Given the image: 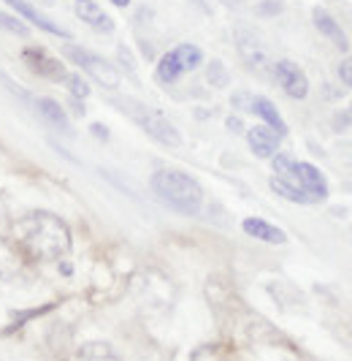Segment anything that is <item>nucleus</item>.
I'll list each match as a JSON object with an SVG mask.
<instances>
[{
    "label": "nucleus",
    "mask_w": 352,
    "mask_h": 361,
    "mask_svg": "<svg viewBox=\"0 0 352 361\" xmlns=\"http://www.w3.org/2000/svg\"><path fill=\"white\" fill-rule=\"evenodd\" d=\"M206 76H209V82L214 87H225L228 85V71H225V66L220 60H211L209 68H206Z\"/></svg>",
    "instance_id": "5701e85b"
},
{
    "label": "nucleus",
    "mask_w": 352,
    "mask_h": 361,
    "mask_svg": "<svg viewBox=\"0 0 352 361\" xmlns=\"http://www.w3.org/2000/svg\"><path fill=\"white\" fill-rule=\"evenodd\" d=\"M11 236H14L19 253L27 261H41V264H57L68 258L73 247L68 223L54 212H44V209L17 217L11 223Z\"/></svg>",
    "instance_id": "f257e3e1"
},
{
    "label": "nucleus",
    "mask_w": 352,
    "mask_h": 361,
    "mask_svg": "<svg viewBox=\"0 0 352 361\" xmlns=\"http://www.w3.org/2000/svg\"><path fill=\"white\" fill-rule=\"evenodd\" d=\"M171 54H174L176 66H179L182 73L195 71V68L203 63V52H201L195 44H179L176 49H171Z\"/></svg>",
    "instance_id": "f3484780"
},
{
    "label": "nucleus",
    "mask_w": 352,
    "mask_h": 361,
    "mask_svg": "<svg viewBox=\"0 0 352 361\" xmlns=\"http://www.w3.org/2000/svg\"><path fill=\"white\" fill-rule=\"evenodd\" d=\"M152 190L168 209L179 215L193 217L203 207V188L184 171L176 169H160L152 174Z\"/></svg>",
    "instance_id": "f03ea898"
},
{
    "label": "nucleus",
    "mask_w": 352,
    "mask_h": 361,
    "mask_svg": "<svg viewBox=\"0 0 352 361\" xmlns=\"http://www.w3.org/2000/svg\"><path fill=\"white\" fill-rule=\"evenodd\" d=\"M65 85H68L73 101H82V98H87L89 95V85L82 79V76H76V73H68V76H65Z\"/></svg>",
    "instance_id": "4be33fe9"
},
{
    "label": "nucleus",
    "mask_w": 352,
    "mask_h": 361,
    "mask_svg": "<svg viewBox=\"0 0 352 361\" xmlns=\"http://www.w3.org/2000/svg\"><path fill=\"white\" fill-rule=\"evenodd\" d=\"M260 11H279V6H277V3H265Z\"/></svg>",
    "instance_id": "a878e982"
},
{
    "label": "nucleus",
    "mask_w": 352,
    "mask_h": 361,
    "mask_svg": "<svg viewBox=\"0 0 352 361\" xmlns=\"http://www.w3.org/2000/svg\"><path fill=\"white\" fill-rule=\"evenodd\" d=\"M63 54L68 57L70 63H76L84 73H89L98 85H103L106 90H117V87H120V71H117L108 60L92 54L89 49H84V47H76V44H65V47H63Z\"/></svg>",
    "instance_id": "20e7f679"
},
{
    "label": "nucleus",
    "mask_w": 352,
    "mask_h": 361,
    "mask_svg": "<svg viewBox=\"0 0 352 361\" xmlns=\"http://www.w3.org/2000/svg\"><path fill=\"white\" fill-rule=\"evenodd\" d=\"M312 19H315L317 30H320L325 38H331V41H334L336 49H341V52H347V49H350V41H347V36H344V30L339 27V22H336L328 11L315 8V11H312Z\"/></svg>",
    "instance_id": "4468645a"
},
{
    "label": "nucleus",
    "mask_w": 352,
    "mask_h": 361,
    "mask_svg": "<svg viewBox=\"0 0 352 361\" xmlns=\"http://www.w3.org/2000/svg\"><path fill=\"white\" fill-rule=\"evenodd\" d=\"M6 6H11V11H17L19 17H25L27 22H33L38 30H44V33H52V36H60V38H70V33L65 27H60L54 19H49L44 11H38L33 3H27V0H3Z\"/></svg>",
    "instance_id": "9d476101"
},
{
    "label": "nucleus",
    "mask_w": 352,
    "mask_h": 361,
    "mask_svg": "<svg viewBox=\"0 0 352 361\" xmlns=\"http://www.w3.org/2000/svg\"><path fill=\"white\" fill-rule=\"evenodd\" d=\"M271 190H274V193H279L282 199L293 201V204H315V201L309 199L306 193H301V190H296L293 185H287V182L279 180V177H274V180H271Z\"/></svg>",
    "instance_id": "6ab92c4d"
},
{
    "label": "nucleus",
    "mask_w": 352,
    "mask_h": 361,
    "mask_svg": "<svg viewBox=\"0 0 352 361\" xmlns=\"http://www.w3.org/2000/svg\"><path fill=\"white\" fill-rule=\"evenodd\" d=\"M0 27L8 30V33H14V36H22V38L30 36V27L17 14H11V11H0Z\"/></svg>",
    "instance_id": "412c9836"
},
{
    "label": "nucleus",
    "mask_w": 352,
    "mask_h": 361,
    "mask_svg": "<svg viewBox=\"0 0 352 361\" xmlns=\"http://www.w3.org/2000/svg\"><path fill=\"white\" fill-rule=\"evenodd\" d=\"M241 228H244L246 236L268 242V245H284V242H287L284 231L277 228V226H271V223H265L263 217H246L244 223H241Z\"/></svg>",
    "instance_id": "ddd939ff"
},
{
    "label": "nucleus",
    "mask_w": 352,
    "mask_h": 361,
    "mask_svg": "<svg viewBox=\"0 0 352 361\" xmlns=\"http://www.w3.org/2000/svg\"><path fill=\"white\" fill-rule=\"evenodd\" d=\"M76 17L98 33H111L114 30V19L108 17L95 0H76Z\"/></svg>",
    "instance_id": "9b49d317"
},
{
    "label": "nucleus",
    "mask_w": 352,
    "mask_h": 361,
    "mask_svg": "<svg viewBox=\"0 0 352 361\" xmlns=\"http://www.w3.org/2000/svg\"><path fill=\"white\" fill-rule=\"evenodd\" d=\"M236 49L241 54V60L246 63V68L252 73H260V76H268L274 73V63L268 57V49L260 41V36L249 27H239L236 30Z\"/></svg>",
    "instance_id": "39448f33"
},
{
    "label": "nucleus",
    "mask_w": 352,
    "mask_h": 361,
    "mask_svg": "<svg viewBox=\"0 0 352 361\" xmlns=\"http://www.w3.org/2000/svg\"><path fill=\"white\" fill-rule=\"evenodd\" d=\"M339 76H341V82H344L347 87H352V57H347V60L339 66Z\"/></svg>",
    "instance_id": "b1692460"
},
{
    "label": "nucleus",
    "mask_w": 352,
    "mask_h": 361,
    "mask_svg": "<svg viewBox=\"0 0 352 361\" xmlns=\"http://www.w3.org/2000/svg\"><path fill=\"white\" fill-rule=\"evenodd\" d=\"M35 111L57 130H68V117H65V109L60 106L52 98H35Z\"/></svg>",
    "instance_id": "dca6fc26"
},
{
    "label": "nucleus",
    "mask_w": 352,
    "mask_h": 361,
    "mask_svg": "<svg viewBox=\"0 0 352 361\" xmlns=\"http://www.w3.org/2000/svg\"><path fill=\"white\" fill-rule=\"evenodd\" d=\"M246 142H249V149H252L258 158H274V155H277V149H279V136L265 126L249 128Z\"/></svg>",
    "instance_id": "f8f14e48"
},
{
    "label": "nucleus",
    "mask_w": 352,
    "mask_h": 361,
    "mask_svg": "<svg viewBox=\"0 0 352 361\" xmlns=\"http://www.w3.org/2000/svg\"><path fill=\"white\" fill-rule=\"evenodd\" d=\"M76 361H120L108 343H87L76 350Z\"/></svg>",
    "instance_id": "a211bd4d"
},
{
    "label": "nucleus",
    "mask_w": 352,
    "mask_h": 361,
    "mask_svg": "<svg viewBox=\"0 0 352 361\" xmlns=\"http://www.w3.org/2000/svg\"><path fill=\"white\" fill-rule=\"evenodd\" d=\"M117 106L122 109L136 126L144 128V133H149L155 142H160V145H165V147L182 145V136H179V130L174 128V123H171L168 117H163L160 111L149 109L146 104H139V101H133V98H117Z\"/></svg>",
    "instance_id": "7ed1b4c3"
},
{
    "label": "nucleus",
    "mask_w": 352,
    "mask_h": 361,
    "mask_svg": "<svg viewBox=\"0 0 352 361\" xmlns=\"http://www.w3.org/2000/svg\"><path fill=\"white\" fill-rule=\"evenodd\" d=\"M274 76H277L282 90L287 92L290 98H296V101L306 98V92H309V79H306V73L301 71L293 60H279V63H274Z\"/></svg>",
    "instance_id": "1a4fd4ad"
},
{
    "label": "nucleus",
    "mask_w": 352,
    "mask_h": 361,
    "mask_svg": "<svg viewBox=\"0 0 352 361\" xmlns=\"http://www.w3.org/2000/svg\"><path fill=\"white\" fill-rule=\"evenodd\" d=\"M249 111H255V114H258V117L265 123V128H271V130H274L279 139L287 133V126H284L282 114L277 111V106H274L268 98H263V95H255V98H252V109H249Z\"/></svg>",
    "instance_id": "2eb2a0df"
},
{
    "label": "nucleus",
    "mask_w": 352,
    "mask_h": 361,
    "mask_svg": "<svg viewBox=\"0 0 352 361\" xmlns=\"http://www.w3.org/2000/svg\"><path fill=\"white\" fill-rule=\"evenodd\" d=\"M111 3H114V6H120V8H125V6L130 3V0H111Z\"/></svg>",
    "instance_id": "cd10ccee"
},
{
    "label": "nucleus",
    "mask_w": 352,
    "mask_h": 361,
    "mask_svg": "<svg viewBox=\"0 0 352 361\" xmlns=\"http://www.w3.org/2000/svg\"><path fill=\"white\" fill-rule=\"evenodd\" d=\"M92 133H95V136H101V139H106V136H108L103 126H92Z\"/></svg>",
    "instance_id": "393cba45"
},
{
    "label": "nucleus",
    "mask_w": 352,
    "mask_h": 361,
    "mask_svg": "<svg viewBox=\"0 0 352 361\" xmlns=\"http://www.w3.org/2000/svg\"><path fill=\"white\" fill-rule=\"evenodd\" d=\"M22 60H25V66L35 73V76H41V79H49V82H65V66L52 57V54L46 52V49H41V47H25L22 49Z\"/></svg>",
    "instance_id": "0eeeda50"
},
{
    "label": "nucleus",
    "mask_w": 352,
    "mask_h": 361,
    "mask_svg": "<svg viewBox=\"0 0 352 361\" xmlns=\"http://www.w3.org/2000/svg\"><path fill=\"white\" fill-rule=\"evenodd\" d=\"M228 126H230V130H241V123H239V120H233V117L228 120Z\"/></svg>",
    "instance_id": "bb28decb"
},
{
    "label": "nucleus",
    "mask_w": 352,
    "mask_h": 361,
    "mask_svg": "<svg viewBox=\"0 0 352 361\" xmlns=\"http://www.w3.org/2000/svg\"><path fill=\"white\" fill-rule=\"evenodd\" d=\"M284 180L287 185H293L296 190L301 193H306L312 201H322L328 196V182L322 177V171L312 166V163H293V169H290V174L287 177H279Z\"/></svg>",
    "instance_id": "423d86ee"
},
{
    "label": "nucleus",
    "mask_w": 352,
    "mask_h": 361,
    "mask_svg": "<svg viewBox=\"0 0 352 361\" xmlns=\"http://www.w3.org/2000/svg\"><path fill=\"white\" fill-rule=\"evenodd\" d=\"M179 76H182V71H179V66H176L174 54L165 52L158 63V79L160 82H165V85H171V82H176Z\"/></svg>",
    "instance_id": "aec40b11"
},
{
    "label": "nucleus",
    "mask_w": 352,
    "mask_h": 361,
    "mask_svg": "<svg viewBox=\"0 0 352 361\" xmlns=\"http://www.w3.org/2000/svg\"><path fill=\"white\" fill-rule=\"evenodd\" d=\"M27 277V258L19 253L14 242H8L6 236H0V283L11 286Z\"/></svg>",
    "instance_id": "6e6552de"
}]
</instances>
